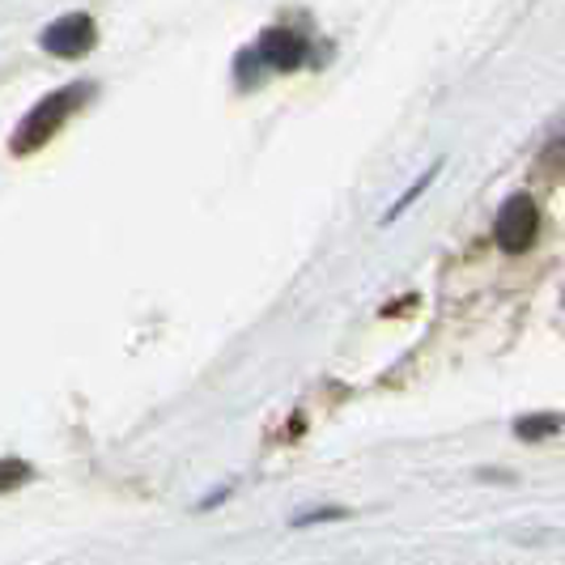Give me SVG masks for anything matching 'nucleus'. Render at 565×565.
Segmentation results:
<instances>
[{
	"label": "nucleus",
	"instance_id": "5",
	"mask_svg": "<svg viewBox=\"0 0 565 565\" xmlns=\"http://www.w3.org/2000/svg\"><path fill=\"white\" fill-rule=\"evenodd\" d=\"M562 425H565V417H557V413H536V417H519V422H514V434L527 438V443H536V438L557 434Z\"/></svg>",
	"mask_w": 565,
	"mask_h": 565
},
{
	"label": "nucleus",
	"instance_id": "2",
	"mask_svg": "<svg viewBox=\"0 0 565 565\" xmlns=\"http://www.w3.org/2000/svg\"><path fill=\"white\" fill-rule=\"evenodd\" d=\"M307 56H311V43H307L298 30L273 26V30H264V34H259L255 52H243V56H238V82L255 85L259 68H273V73H294V68H298Z\"/></svg>",
	"mask_w": 565,
	"mask_h": 565
},
{
	"label": "nucleus",
	"instance_id": "8",
	"mask_svg": "<svg viewBox=\"0 0 565 565\" xmlns=\"http://www.w3.org/2000/svg\"><path fill=\"white\" fill-rule=\"evenodd\" d=\"M344 510H315V514H302L298 523H323V519H340Z\"/></svg>",
	"mask_w": 565,
	"mask_h": 565
},
{
	"label": "nucleus",
	"instance_id": "3",
	"mask_svg": "<svg viewBox=\"0 0 565 565\" xmlns=\"http://www.w3.org/2000/svg\"><path fill=\"white\" fill-rule=\"evenodd\" d=\"M540 234V209L532 196H510L502 209H498V222H493V238L507 255H523Z\"/></svg>",
	"mask_w": 565,
	"mask_h": 565
},
{
	"label": "nucleus",
	"instance_id": "1",
	"mask_svg": "<svg viewBox=\"0 0 565 565\" xmlns=\"http://www.w3.org/2000/svg\"><path fill=\"white\" fill-rule=\"evenodd\" d=\"M89 94H94V85L89 82H77V85H68V89L47 94V98L22 119V128H18V137H13V153H30V149H39V145L52 141L60 128H64V119L77 111Z\"/></svg>",
	"mask_w": 565,
	"mask_h": 565
},
{
	"label": "nucleus",
	"instance_id": "7",
	"mask_svg": "<svg viewBox=\"0 0 565 565\" xmlns=\"http://www.w3.org/2000/svg\"><path fill=\"white\" fill-rule=\"evenodd\" d=\"M434 179H438V167H429V170H425V179H422V183H413V188H408V192L399 196V204H396V209H392V213H387V217H399V213H404V209H408L413 200L422 196V192H425V188H429V183H434Z\"/></svg>",
	"mask_w": 565,
	"mask_h": 565
},
{
	"label": "nucleus",
	"instance_id": "4",
	"mask_svg": "<svg viewBox=\"0 0 565 565\" xmlns=\"http://www.w3.org/2000/svg\"><path fill=\"white\" fill-rule=\"evenodd\" d=\"M94 43H98V30H94V22L85 13H68V18H60L56 26L43 30V47L64 60L85 56Z\"/></svg>",
	"mask_w": 565,
	"mask_h": 565
},
{
	"label": "nucleus",
	"instance_id": "6",
	"mask_svg": "<svg viewBox=\"0 0 565 565\" xmlns=\"http://www.w3.org/2000/svg\"><path fill=\"white\" fill-rule=\"evenodd\" d=\"M30 481V468L22 459H0V493L4 489H18V484Z\"/></svg>",
	"mask_w": 565,
	"mask_h": 565
}]
</instances>
